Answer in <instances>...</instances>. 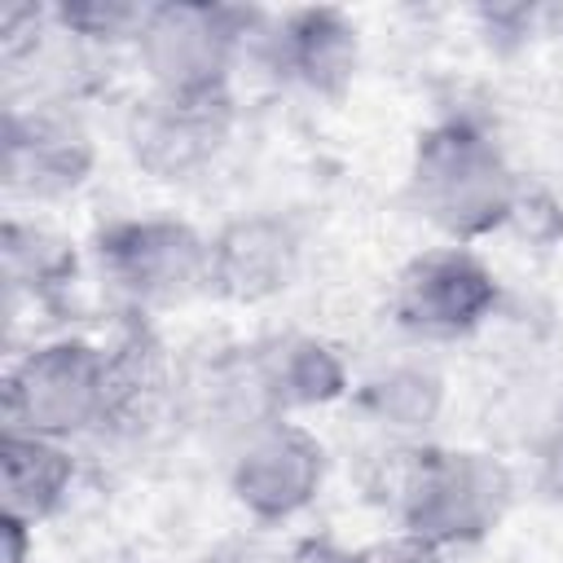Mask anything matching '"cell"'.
I'll list each match as a JSON object with an SVG mask.
<instances>
[{
    "instance_id": "obj_20",
    "label": "cell",
    "mask_w": 563,
    "mask_h": 563,
    "mask_svg": "<svg viewBox=\"0 0 563 563\" xmlns=\"http://www.w3.org/2000/svg\"><path fill=\"white\" fill-rule=\"evenodd\" d=\"M545 22L554 26V35H563V4L559 9H545Z\"/></svg>"
},
{
    "instance_id": "obj_18",
    "label": "cell",
    "mask_w": 563,
    "mask_h": 563,
    "mask_svg": "<svg viewBox=\"0 0 563 563\" xmlns=\"http://www.w3.org/2000/svg\"><path fill=\"white\" fill-rule=\"evenodd\" d=\"M541 484L550 488V497H563V431L541 453Z\"/></svg>"
},
{
    "instance_id": "obj_3",
    "label": "cell",
    "mask_w": 563,
    "mask_h": 563,
    "mask_svg": "<svg viewBox=\"0 0 563 563\" xmlns=\"http://www.w3.org/2000/svg\"><path fill=\"white\" fill-rule=\"evenodd\" d=\"M4 431L70 440L106 427V352L57 339L26 352L4 378Z\"/></svg>"
},
{
    "instance_id": "obj_1",
    "label": "cell",
    "mask_w": 563,
    "mask_h": 563,
    "mask_svg": "<svg viewBox=\"0 0 563 563\" xmlns=\"http://www.w3.org/2000/svg\"><path fill=\"white\" fill-rule=\"evenodd\" d=\"M510 501V475L484 453H444L418 449L391 475V506L405 532L435 545H466L497 528Z\"/></svg>"
},
{
    "instance_id": "obj_19",
    "label": "cell",
    "mask_w": 563,
    "mask_h": 563,
    "mask_svg": "<svg viewBox=\"0 0 563 563\" xmlns=\"http://www.w3.org/2000/svg\"><path fill=\"white\" fill-rule=\"evenodd\" d=\"M4 523V563H22L26 559V519H13V515H0Z\"/></svg>"
},
{
    "instance_id": "obj_10",
    "label": "cell",
    "mask_w": 563,
    "mask_h": 563,
    "mask_svg": "<svg viewBox=\"0 0 563 563\" xmlns=\"http://www.w3.org/2000/svg\"><path fill=\"white\" fill-rule=\"evenodd\" d=\"M92 172V145L79 123L53 110H9L4 123V180L26 198H62Z\"/></svg>"
},
{
    "instance_id": "obj_2",
    "label": "cell",
    "mask_w": 563,
    "mask_h": 563,
    "mask_svg": "<svg viewBox=\"0 0 563 563\" xmlns=\"http://www.w3.org/2000/svg\"><path fill=\"white\" fill-rule=\"evenodd\" d=\"M409 185L422 216L457 242L493 233L519 207L515 176L497 145L466 123H440L418 141Z\"/></svg>"
},
{
    "instance_id": "obj_11",
    "label": "cell",
    "mask_w": 563,
    "mask_h": 563,
    "mask_svg": "<svg viewBox=\"0 0 563 563\" xmlns=\"http://www.w3.org/2000/svg\"><path fill=\"white\" fill-rule=\"evenodd\" d=\"M264 53L282 79L334 97L356 70V26L339 9H295L264 35Z\"/></svg>"
},
{
    "instance_id": "obj_12",
    "label": "cell",
    "mask_w": 563,
    "mask_h": 563,
    "mask_svg": "<svg viewBox=\"0 0 563 563\" xmlns=\"http://www.w3.org/2000/svg\"><path fill=\"white\" fill-rule=\"evenodd\" d=\"M246 365H251V378L273 418H282L286 409L330 405L347 391V369L334 356V347H325L321 339H308V334H286V339L260 343L255 356H246Z\"/></svg>"
},
{
    "instance_id": "obj_13",
    "label": "cell",
    "mask_w": 563,
    "mask_h": 563,
    "mask_svg": "<svg viewBox=\"0 0 563 563\" xmlns=\"http://www.w3.org/2000/svg\"><path fill=\"white\" fill-rule=\"evenodd\" d=\"M75 479V462L62 449V440L26 435V431H4L0 444V488H4V515L26 519L31 528L48 519Z\"/></svg>"
},
{
    "instance_id": "obj_5",
    "label": "cell",
    "mask_w": 563,
    "mask_h": 563,
    "mask_svg": "<svg viewBox=\"0 0 563 563\" xmlns=\"http://www.w3.org/2000/svg\"><path fill=\"white\" fill-rule=\"evenodd\" d=\"M101 277L136 308H167L207 286V238L180 220H123L97 238Z\"/></svg>"
},
{
    "instance_id": "obj_14",
    "label": "cell",
    "mask_w": 563,
    "mask_h": 563,
    "mask_svg": "<svg viewBox=\"0 0 563 563\" xmlns=\"http://www.w3.org/2000/svg\"><path fill=\"white\" fill-rule=\"evenodd\" d=\"M172 369L150 330L123 334L106 347V427H141L167 400Z\"/></svg>"
},
{
    "instance_id": "obj_7",
    "label": "cell",
    "mask_w": 563,
    "mask_h": 563,
    "mask_svg": "<svg viewBox=\"0 0 563 563\" xmlns=\"http://www.w3.org/2000/svg\"><path fill=\"white\" fill-rule=\"evenodd\" d=\"M497 308V277L466 251L440 246L409 260L391 290L396 321L418 339H462Z\"/></svg>"
},
{
    "instance_id": "obj_16",
    "label": "cell",
    "mask_w": 563,
    "mask_h": 563,
    "mask_svg": "<svg viewBox=\"0 0 563 563\" xmlns=\"http://www.w3.org/2000/svg\"><path fill=\"white\" fill-rule=\"evenodd\" d=\"M48 13H53V26H62L75 40H88V44L132 40L136 44L150 4H101V0H84V4H57Z\"/></svg>"
},
{
    "instance_id": "obj_4",
    "label": "cell",
    "mask_w": 563,
    "mask_h": 563,
    "mask_svg": "<svg viewBox=\"0 0 563 563\" xmlns=\"http://www.w3.org/2000/svg\"><path fill=\"white\" fill-rule=\"evenodd\" d=\"M251 13L224 4H150L136 62L163 92H224Z\"/></svg>"
},
{
    "instance_id": "obj_9",
    "label": "cell",
    "mask_w": 563,
    "mask_h": 563,
    "mask_svg": "<svg viewBox=\"0 0 563 563\" xmlns=\"http://www.w3.org/2000/svg\"><path fill=\"white\" fill-rule=\"evenodd\" d=\"M299 268V238L277 216H242L207 242V290L260 303L290 286Z\"/></svg>"
},
{
    "instance_id": "obj_17",
    "label": "cell",
    "mask_w": 563,
    "mask_h": 563,
    "mask_svg": "<svg viewBox=\"0 0 563 563\" xmlns=\"http://www.w3.org/2000/svg\"><path fill=\"white\" fill-rule=\"evenodd\" d=\"M207 563H295V554H282L264 541H224Z\"/></svg>"
},
{
    "instance_id": "obj_8",
    "label": "cell",
    "mask_w": 563,
    "mask_h": 563,
    "mask_svg": "<svg viewBox=\"0 0 563 563\" xmlns=\"http://www.w3.org/2000/svg\"><path fill=\"white\" fill-rule=\"evenodd\" d=\"M321 475H325V453L312 440V431L286 418H268L238 440L229 484L233 497L246 506V515L277 523L299 515L317 497Z\"/></svg>"
},
{
    "instance_id": "obj_6",
    "label": "cell",
    "mask_w": 563,
    "mask_h": 563,
    "mask_svg": "<svg viewBox=\"0 0 563 563\" xmlns=\"http://www.w3.org/2000/svg\"><path fill=\"white\" fill-rule=\"evenodd\" d=\"M233 101L224 92H163L154 88L128 114V150L154 180H189L229 141Z\"/></svg>"
},
{
    "instance_id": "obj_15",
    "label": "cell",
    "mask_w": 563,
    "mask_h": 563,
    "mask_svg": "<svg viewBox=\"0 0 563 563\" xmlns=\"http://www.w3.org/2000/svg\"><path fill=\"white\" fill-rule=\"evenodd\" d=\"M440 378L422 365H396L387 374H374L361 387V405L369 418H378L391 431H413L427 427L440 413Z\"/></svg>"
}]
</instances>
